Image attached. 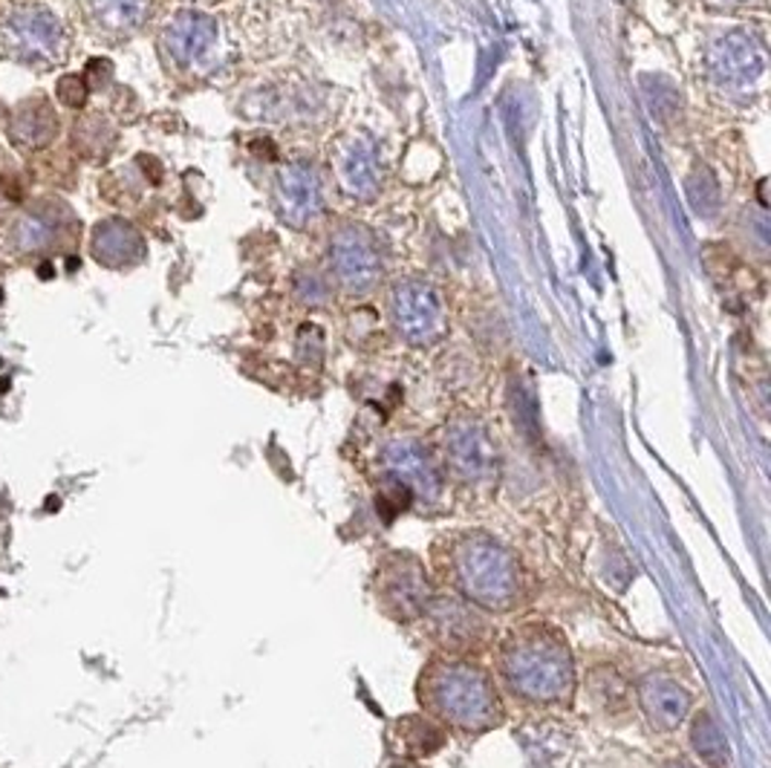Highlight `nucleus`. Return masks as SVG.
Here are the masks:
<instances>
[{"label": "nucleus", "instance_id": "1", "mask_svg": "<svg viewBox=\"0 0 771 768\" xmlns=\"http://www.w3.org/2000/svg\"><path fill=\"white\" fill-rule=\"evenodd\" d=\"M431 554L445 587L477 610L501 615L529 601V572L520 554L501 537L480 529L451 532L436 540Z\"/></svg>", "mask_w": 771, "mask_h": 768}, {"label": "nucleus", "instance_id": "2", "mask_svg": "<svg viewBox=\"0 0 771 768\" xmlns=\"http://www.w3.org/2000/svg\"><path fill=\"white\" fill-rule=\"evenodd\" d=\"M417 696L427 717L462 734H485L506 717L492 673L454 653H436L427 661L419 673Z\"/></svg>", "mask_w": 771, "mask_h": 768}, {"label": "nucleus", "instance_id": "3", "mask_svg": "<svg viewBox=\"0 0 771 768\" xmlns=\"http://www.w3.org/2000/svg\"><path fill=\"white\" fill-rule=\"evenodd\" d=\"M497 673L517 699L532 705H566L578 682L569 642L550 624L509 630L497 645Z\"/></svg>", "mask_w": 771, "mask_h": 768}, {"label": "nucleus", "instance_id": "4", "mask_svg": "<svg viewBox=\"0 0 771 768\" xmlns=\"http://www.w3.org/2000/svg\"><path fill=\"white\" fill-rule=\"evenodd\" d=\"M373 595L378 610L396 624L422 619L427 601L434 598L425 563L411 552H387L373 575Z\"/></svg>", "mask_w": 771, "mask_h": 768}, {"label": "nucleus", "instance_id": "5", "mask_svg": "<svg viewBox=\"0 0 771 768\" xmlns=\"http://www.w3.org/2000/svg\"><path fill=\"white\" fill-rule=\"evenodd\" d=\"M378 477L387 483V491L402 497V505L411 500L436 503L443 497V468L425 448L413 439H394L378 454Z\"/></svg>", "mask_w": 771, "mask_h": 768}, {"label": "nucleus", "instance_id": "6", "mask_svg": "<svg viewBox=\"0 0 771 768\" xmlns=\"http://www.w3.org/2000/svg\"><path fill=\"white\" fill-rule=\"evenodd\" d=\"M396 332L411 348H434L448 332V315L439 292L425 281H405L394 290L390 301Z\"/></svg>", "mask_w": 771, "mask_h": 768}, {"label": "nucleus", "instance_id": "7", "mask_svg": "<svg viewBox=\"0 0 771 768\" xmlns=\"http://www.w3.org/2000/svg\"><path fill=\"white\" fill-rule=\"evenodd\" d=\"M445 468L462 483H492L501 468V454L492 434L480 419H454L443 434Z\"/></svg>", "mask_w": 771, "mask_h": 768}, {"label": "nucleus", "instance_id": "8", "mask_svg": "<svg viewBox=\"0 0 771 768\" xmlns=\"http://www.w3.org/2000/svg\"><path fill=\"white\" fill-rule=\"evenodd\" d=\"M422 621H425L427 636L443 647V653H454V656L474 650L489 633L483 615L457 595H434L422 612Z\"/></svg>", "mask_w": 771, "mask_h": 768}, {"label": "nucleus", "instance_id": "9", "mask_svg": "<svg viewBox=\"0 0 771 768\" xmlns=\"http://www.w3.org/2000/svg\"><path fill=\"white\" fill-rule=\"evenodd\" d=\"M329 266L347 290H368L382 272L376 243L361 225H347L329 240Z\"/></svg>", "mask_w": 771, "mask_h": 768}, {"label": "nucleus", "instance_id": "10", "mask_svg": "<svg viewBox=\"0 0 771 768\" xmlns=\"http://www.w3.org/2000/svg\"><path fill=\"white\" fill-rule=\"evenodd\" d=\"M766 47L748 33H728L708 52V70L720 84L746 87L766 73Z\"/></svg>", "mask_w": 771, "mask_h": 768}, {"label": "nucleus", "instance_id": "11", "mask_svg": "<svg viewBox=\"0 0 771 768\" xmlns=\"http://www.w3.org/2000/svg\"><path fill=\"white\" fill-rule=\"evenodd\" d=\"M636 703H639L641 714L648 717L650 726L667 734V731H676L688 717L690 694L682 682L653 670V673H644L636 682Z\"/></svg>", "mask_w": 771, "mask_h": 768}, {"label": "nucleus", "instance_id": "12", "mask_svg": "<svg viewBox=\"0 0 771 768\" xmlns=\"http://www.w3.org/2000/svg\"><path fill=\"white\" fill-rule=\"evenodd\" d=\"M280 217L296 229L310 225L321 215V182L310 162H292L280 171L275 188Z\"/></svg>", "mask_w": 771, "mask_h": 768}, {"label": "nucleus", "instance_id": "13", "mask_svg": "<svg viewBox=\"0 0 771 768\" xmlns=\"http://www.w3.org/2000/svg\"><path fill=\"white\" fill-rule=\"evenodd\" d=\"M338 182L341 188L356 199H368L378 191V166L373 142L353 136L347 139L336 154Z\"/></svg>", "mask_w": 771, "mask_h": 768}, {"label": "nucleus", "instance_id": "14", "mask_svg": "<svg viewBox=\"0 0 771 768\" xmlns=\"http://www.w3.org/2000/svg\"><path fill=\"white\" fill-rule=\"evenodd\" d=\"M214 38H217V29H214L212 17L189 12V15L177 17V24L168 35V47L177 52L180 61H194L212 47Z\"/></svg>", "mask_w": 771, "mask_h": 768}, {"label": "nucleus", "instance_id": "15", "mask_svg": "<svg viewBox=\"0 0 771 768\" xmlns=\"http://www.w3.org/2000/svg\"><path fill=\"white\" fill-rule=\"evenodd\" d=\"M690 745L708 768H728V740L708 710H699L690 722Z\"/></svg>", "mask_w": 771, "mask_h": 768}, {"label": "nucleus", "instance_id": "16", "mask_svg": "<svg viewBox=\"0 0 771 768\" xmlns=\"http://www.w3.org/2000/svg\"><path fill=\"white\" fill-rule=\"evenodd\" d=\"M396 734H399V748L408 757H431L445 743V734L431 717L399 719L396 722Z\"/></svg>", "mask_w": 771, "mask_h": 768}, {"label": "nucleus", "instance_id": "17", "mask_svg": "<svg viewBox=\"0 0 771 768\" xmlns=\"http://www.w3.org/2000/svg\"><path fill=\"white\" fill-rule=\"evenodd\" d=\"M590 691H592V703L604 708L607 714H616V710L630 708V691L624 685L622 673L610 665H601L590 673Z\"/></svg>", "mask_w": 771, "mask_h": 768}, {"label": "nucleus", "instance_id": "18", "mask_svg": "<svg viewBox=\"0 0 771 768\" xmlns=\"http://www.w3.org/2000/svg\"><path fill=\"white\" fill-rule=\"evenodd\" d=\"M688 197L699 215H714L720 206V185L708 171H697V176H690L688 182Z\"/></svg>", "mask_w": 771, "mask_h": 768}, {"label": "nucleus", "instance_id": "19", "mask_svg": "<svg viewBox=\"0 0 771 768\" xmlns=\"http://www.w3.org/2000/svg\"><path fill=\"white\" fill-rule=\"evenodd\" d=\"M105 7L110 26H136L148 12V0H105Z\"/></svg>", "mask_w": 771, "mask_h": 768}, {"label": "nucleus", "instance_id": "20", "mask_svg": "<svg viewBox=\"0 0 771 768\" xmlns=\"http://www.w3.org/2000/svg\"><path fill=\"white\" fill-rule=\"evenodd\" d=\"M662 768H699V766H694V763H688V760H671V763H665Z\"/></svg>", "mask_w": 771, "mask_h": 768}, {"label": "nucleus", "instance_id": "21", "mask_svg": "<svg viewBox=\"0 0 771 768\" xmlns=\"http://www.w3.org/2000/svg\"><path fill=\"white\" fill-rule=\"evenodd\" d=\"M387 768H417V766H411V763H402V760H399V763H390V766H387Z\"/></svg>", "mask_w": 771, "mask_h": 768}]
</instances>
